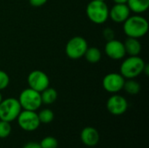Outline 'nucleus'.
Segmentation results:
<instances>
[{
    "label": "nucleus",
    "instance_id": "f257e3e1",
    "mask_svg": "<svg viewBox=\"0 0 149 148\" xmlns=\"http://www.w3.org/2000/svg\"><path fill=\"white\" fill-rule=\"evenodd\" d=\"M149 29L148 20L140 15L129 16L123 23V31L127 38H141L144 37Z\"/></svg>",
    "mask_w": 149,
    "mask_h": 148
},
{
    "label": "nucleus",
    "instance_id": "f03ea898",
    "mask_svg": "<svg viewBox=\"0 0 149 148\" xmlns=\"http://www.w3.org/2000/svg\"><path fill=\"white\" fill-rule=\"evenodd\" d=\"M86 11L89 20L96 24H102L109 18V8L105 1H91Z\"/></svg>",
    "mask_w": 149,
    "mask_h": 148
},
{
    "label": "nucleus",
    "instance_id": "7ed1b4c3",
    "mask_svg": "<svg viewBox=\"0 0 149 148\" xmlns=\"http://www.w3.org/2000/svg\"><path fill=\"white\" fill-rule=\"evenodd\" d=\"M145 61L139 56H130L120 65V73L127 79H134L143 73Z\"/></svg>",
    "mask_w": 149,
    "mask_h": 148
},
{
    "label": "nucleus",
    "instance_id": "20e7f679",
    "mask_svg": "<svg viewBox=\"0 0 149 148\" xmlns=\"http://www.w3.org/2000/svg\"><path fill=\"white\" fill-rule=\"evenodd\" d=\"M22 107L18 99L15 98H7L0 102V120L12 122L17 120Z\"/></svg>",
    "mask_w": 149,
    "mask_h": 148
},
{
    "label": "nucleus",
    "instance_id": "39448f33",
    "mask_svg": "<svg viewBox=\"0 0 149 148\" xmlns=\"http://www.w3.org/2000/svg\"><path fill=\"white\" fill-rule=\"evenodd\" d=\"M19 104L23 110L37 111L42 105L40 92L28 87L21 92L18 98Z\"/></svg>",
    "mask_w": 149,
    "mask_h": 148
},
{
    "label": "nucleus",
    "instance_id": "423d86ee",
    "mask_svg": "<svg viewBox=\"0 0 149 148\" xmlns=\"http://www.w3.org/2000/svg\"><path fill=\"white\" fill-rule=\"evenodd\" d=\"M87 48V41L83 37L75 36L67 42L65 45V53L71 59H79L84 57Z\"/></svg>",
    "mask_w": 149,
    "mask_h": 148
},
{
    "label": "nucleus",
    "instance_id": "0eeeda50",
    "mask_svg": "<svg viewBox=\"0 0 149 148\" xmlns=\"http://www.w3.org/2000/svg\"><path fill=\"white\" fill-rule=\"evenodd\" d=\"M17 120L20 128L25 132H34L41 124L38 113L35 111H21L17 118Z\"/></svg>",
    "mask_w": 149,
    "mask_h": 148
},
{
    "label": "nucleus",
    "instance_id": "6e6552de",
    "mask_svg": "<svg viewBox=\"0 0 149 148\" xmlns=\"http://www.w3.org/2000/svg\"><path fill=\"white\" fill-rule=\"evenodd\" d=\"M27 84L30 88L41 92L50 85V79L46 73L40 70H34L31 72L27 77Z\"/></svg>",
    "mask_w": 149,
    "mask_h": 148
},
{
    "label": "nucleus",
    "instance_id": "1a4fd4ad",
    "mask_svg": "<svg viewBox=\"0 0 149 148\" xmlns=\"http://www.w3.org/2000/svg\"><path fill=\"white\" fill-rule=\"evenodd\" d=\"M126 79L117 72H111L107 74L102 80V85L105 91L110 93H118L123 89Z\"/></svg>",
    "mask_w": 149,
    "mask_h": 148
},
{
    "label": "nucleus",
    "instance_id": "9d476101",
    "mask_svg": "<svg viewBox=\"0 0 149 148\" xmlns=\"http://www.w3.org/2000/svg\"><path fill=\"white\" fill-rule=\"evenodd\" d=\"M107 108L111 114L119 116L127 112L128 108V103L123 96L114 93L107 99Z\"/></svg>",
    "mask_w": 149,
    "mask_h": 148
},
{
    "label": "nucleus",
    "instance_id": "9b49d317",
    "mask_svg": "<svg viewBox=\"0 0 149 148\" xmlns=\"http://www.w3.org/2000/svg\"><path fill=\"white\" fill-rule=\"evenodd\" d=\"M105 53L108 58L113 60H120L125 58L127 55L124 43L120 42L117 39H112L110 41H107L105 45Z\"/></svg>",
    "mask_w": 149,
    "mask_h": 148
},
{
    "label": "nucleus",
    "instance_id": "f8f14e48",
    "mask_svg": "<svg viewBox=\"0 0 149 148\" xmlns=\"http://www.w3.org/2000/svg\"><path fill=\"white\" fill-rule=\"evenodd\" d=\"M130 13L127 3H115L109 10V17L116 24H122L128 18Z\"/></svg>",
    "mask_w": 149,
    "mask_h": 148
},
{
    "label": "nucleus",
    "instance_id": "ddd939ff",
    "mask_svg": "<svg viewBox=\"0 0 149 148\" xmlns=\"http://www.w3.org/2000/svg\"><path fill=\"white\" fill-rule=\"evenodd\" d=\"M80 139L84 145L87 147H95L100 141V133L94 127L86 126L81 131Z\"/></svg>",
    "mask_w": 149,
    "mask_h": 148
},
{
    "label": "nucleus",
    "instance_id": "4468645a",
    "mask_svg": "<svg viewBox=\"0 0 149 148\" xmlns=\"http://www.w3.org/2000/svg\"><path fill=\"white\" fill-rule=\"evenodd\" d=\"M126 53L129 56H139L141 51V44L138 38H127L124 43Z\"/></svg>",
    "mask_w": 149,
    "mask_h": 148
},
{
    "label": "nucleus",
    "instance_id": "2eb2a0df",
    "mask_svg": "<svg viewBox=\"0 0 149 148\" xmlns=\"http://www.w3.org/2000/svg\"><path fill=\"white\" fill-rule=\"evenodd\" d=\"M127 5L130 11L135 14H141L148 10L149 0H127Z\"/></svg>",
    "mask_w": 149,
    "mask_h": 148
},
{
    "label": "nucleus",
    "instance_id": "dca6fc26",
    "mask_svg": "<svg viewBox=\"0 0 149 148\" xmlns=\"http://www.w3.org/2000/svg\"><path fill=\"white\" fill-rule=\"evenodd\" d=\"M40 96H41L42 104L52 105V104H53L57 100V99H58V92H57V91L54 88L47 87L46 89H45L43 92H40Z\"/></svg>",
    "mask_w": 149,
    "mask_h": 148
},
{
    "label": "nucleus",
    "instance_id": "f3484780",
    "mask_svg": "<svg viewBox=\"0 0 149 148\" xmlns=\"http://www.w3.org/2000/svg\"><path fill=\"white\" fill-rule=\"evenodd\" d=\"M101 51L97 47H88L84 54L86 60L91 64H96L101 59Z\"/></svg>",
    "mask_w": 149,
    "mask_h": 148
},
{
    "label": "nucleus",
    "instance_id": "a211bd4d",
    "mask_svg": "<svg viewBox=\"0 0 149 148\" xmlns=\"http://www.w3.org/2000/svg\"><path fill=\"white\" fill-rule=\"evenodd\" d=\"M123 89L127 92L128 94L131 95H136L140 92L141 91V85L139 82L134 80V79H130L127 80H125Z\"/></svg>",
    "mask_w": 149,
    "mask_h": 148
},
{
    "label": "nucleus",
    "instance_id": "6ab92c4d",
    "mask_svg": "<svg viewBox=\"0 0 149 148\" xmlns=\"http://www.w3.org/2000/svg\"><path fill=\"white\" fill-rule=\"evenodd\" d=\"M38 116L40 123H42V124H49L54 119L53 112L52 110H50V109H47V108L41 110L38 113Z\"/></svg>",
    "mask_w": 149,
    "mask_h": 148
},
{
    "label": "nucleus",
    "instance_id": "aec40b11",
    "mask_svg": "<svg viewBox=\"0 0 149 148\" xmlns=\"http://www.w3.org/2000/svg\"><path fill=\"white\" fill-rule=\"evenodd\" d=\"M42 148H58V142L56 138L52 136H47L44 138L39 143Z\"/></svg>",
    "mask_w": 149,
    "mask_h": 148
},
{
    "label": "nucleus",
    "instance_id": "412c9836",
    "mask_svg": "<svg viewBox=\"0 0 149 148\" xmlns=\"http://www.w3.org/2000/svg\"><path fill=\"white\" fill-rule=\"evenodd\" d=\"M11 133V126L10 122L0 120V139H5L9 137Z\"/></svg>",
    "mask_w": 149,
    "mask_h": 148
},
{
    "label": "nucleus",
    "instance_id": "4be33fe9",
    "mask_svg": "<svg viewBox=\"0 0 149 148\" xmlns=\"http://www.w3.org/2000/svg\"><path fill=\"white\" fill-rule=\"evenodd\" d=\"M10 84V77L4 72L0 70V91L4 90Z\"/></svg>",
    "mask_w": 149,
    "mask_h": 148
},
{
    "label": "nucleus",
    "instance_id": "5701e85b",
    "mask_svg": "<svg viewBox=\"0 0 149 148\" xmlns=\"http://www.w3.org/2000/svg\"><path fill=\"white\" fill-rule=\"evenodd\" d=\"M103 37L104 38L107 40V41H110L112 39H114V37H115V32L114 31L110 28V27H107L106 28L104 31H103Z\"/></svg>",
    "mask_w": 149,
    "mask_h": 148
},
{
    "label": "nucleus",
    "instance_id": "b1692460",
    "mask_svg": "<svg viewBox=\"0 0 149 148\" xmlns=\"http://www.w3.org/2000/svg\"><path fill=\"white\" fill-rule=\"evenodd\" d=\"M47 1L48 0H29V3L33 7H39V6H42L45 3H46Z\"/></svg>",
    "mask_w": 149,
    "mask_h": 148
},
{
    "label": "nucleus",
    "instance_id": "393cba45",
    "mask_svg": "<svg viewBox=\"0 0 149 148\" xmlns=\"http://www.w3.org/2000/svg\"><path fill=\"white\" fill-rule=\"evenodd\" d=\"M23 148H42L40 144L38 143V142H35V141H31V142H28L26 143Z\"/></svg>",
    "mask_w": 149,
    "mask_h": 148
},
{
    "label": "nucleus",
    "instance_id": "a878e982",
    "mask_svg": "<svg viewBox=\"0 0 149 148\" xmlns=\"http://www.w3.org/2000/svg\"><path fill=\"white\" fill-rule=\"evenodd\" d=\"M143 72H144L147 76H148L149 75V65L148 64H145V66H144V69H143Z\"/></svg>",
    "mask_w": 149,
    "mask_h": 148
},
{
    "label": "nucleus",
    "instance_id": "bb28decb",
    "mask_svg": "<svg viewBox=\"0 0 149 148\" xmlns=\"http://www.w3.org/2000/svg\"><path fill=\"white\" fill-rule=\"evenodd\" d=\"M114 3H127V0H113Z\"/></svg>",
    "mask_w": 149,
    "mask_h": 148
},
{
    "label": "nucleus",
    "instance_id": "cd10ccee",
    "mask_svg": "<svg viewBox=\"0 0 149 148\" xmlns=\"http://www.w3.org/2000/svg\"><path fill=\"white\" fill-rule=\"evenodd\" d=\"M2 99H3V96H2V94H1V92H0V102L2 101Z\"/></svg>",
    "mask_w": 149,
    "mask_h": 148
},
{
    "label": "nucleus",
    "instance_id": "c85d7f7f",
    "mask_svg": "<svg viewBox=\"0 0 149 148\" xmlns=\"http://www.w3.org/2000/svg\"><path fill=\"white\" fill-rule=\"evenodd\" d=\"M97 1H105V0H97Z\"/></svg>",
    "mask_w": 149,
    "mask_h": 148
}]
</instances>
